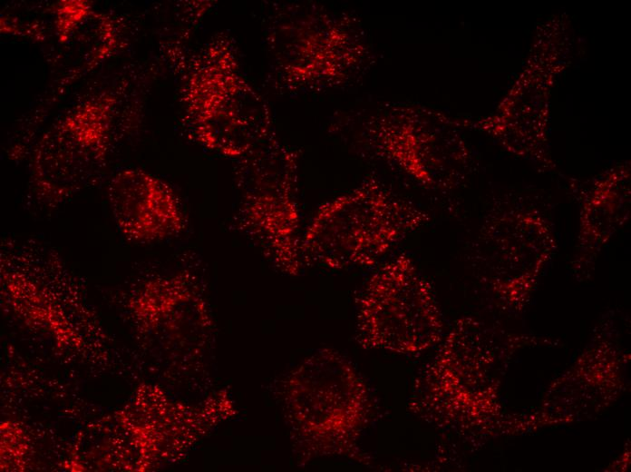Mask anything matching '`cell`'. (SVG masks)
I'll return each instance as SVG.
<instances>
[{
    "label": "cell",
    "mask_w": 631,
    "mask_h": 472,
    "mask_svg": "<svg viewBox=\"0 0 631 472\" xmlns=\"http://www.w3.org/2000/svg\"><path fill=\"white\" fill-rule=\"evenodd\" d=\"M282 399L299 462L331 457L365 462L359 440L370 393L345 356L325 348L305 358L285 378Z\"/></svg>",
    "instance_id": "6da1fadb"
},
{
    "label": "cell",
    "mask_w": 631,
    "mask_h": 472,
    "mask_svg": "<svg viewBox=\"0 0 631 472\" xmlns=\"http://www.w3.org/2000/svg\"><path fill=\"white\" fill-rule=\"evenodd\" d=\"M426 212L375 179L322 204L300 240L303 264L370 267L429 221Z\"/></svg>",
    "instance_id": "7a4b0ae2"
},
{
    "label": "cell",
    "mask_w": 631,
    "mask_h": 472,
    "mask_svg": "<svg viewBox=\"0 0 631 472\" xmlns=\"http://www.w3.org/2000/svg\"><path fill=\"white\" fill-rule=\"evenodd\" d=\"M183 101L194 140L221 156L241 159L274 135L270 108L244 76L226 34L211 40L194 62Z\"/></svg>",
    "instance_id": "3957f363"
},
{
    "label": "cell",
    "mask_w": 631,
    "mask_h": 472,
    "mask_svg": "<svg viewBox=\"0 0 631 472\" xmlns=\"http://www.w3.org/2000/svg\"><path fill=\"white\" fill-rule=\"evenodd\" d=\"M240 160L238 228L276 269L297 276L303 267L296 198L298 152L272 135Z\"/></svg>",
    "instance_id": "277c9868"
},
{
    "label": "cell",
    "mask_w": 631,
    "mask_h": 472,
    "mask_svg": "<svg viewBox=\"0 0 631 472\" xmlns=\"http://www.w3.org/2000/svg\"><path fill=\"white\" fill-rule=\"evenodd\" d=\"M356 308V339L365 349L414 355L436 342L442 332L431 287L405 253L368 279Z\"/></svg>",
    "instance_id": "5b68a950"
},
{
    "label": "cell",
    "mask_w": 631,
    "mask_h": 472,
    "mask_svg": "<svg viewBox=\"0 0 631 472\" xmlns=\"http://www.w3.org/2000/svg\"><path fill=\"white\" fill-rule=\"evenodd\" d=\"M267 44L275 75L289 90L340 84L365 56L350 22L318 9L282 13L269 28Z\"/></svg>",
    "instance_id": "8992f818"
},
{
    "label": "cell",
    "mask_w": 631,
    "mask_h": 472,
    "mask_svg": "<svg viewBox=\"0 0 631 472\" xmlns=\"http://www.w3.org/2000/svg\"><path fill=\"white\" fill-rule=\"evenodd\" d=\"M108 102L104 98L85 103L39 141L31 177L44 203H62L101 172L110 144Z\"/></svg>",
    "instance_id": "52a82bcc"
},
{
    "label": "cell",
    "mask_w": 631,
    "mask_h": 472,
    "mask_svg": "<svg viewBox=\"0 0 631 472\" xmlns=\"http://www.w3.org/2000/svg\"><path fill=\"white\" fill-rule=\"evenodd\" d=\"M430 115L416 106H392L365 123L364 135L380 159L420 185L441 188L466 156L461 143L434 131Z\"/></svg>",
    "instance_id": "ba28073f"
},
{
    "label": "cell",
    "mask_w": 631,
    "mask_h": 472,
    "mask_svg": "<svg viewBox=\"0 0 631 472\" xmlns=\"http://www.w3.org/2000/svg\"><path fill=\"white\" fill-rule=\"evenodd\" d=\"M129 308L138 329L167 347L202 349L211 337L209 304L188 273L146 281Z\"/></svg>",
    "instance_id": "9c48e42d"
},
{
    "label": "cell",
    "mask_w": 631,
    "mask_h": 472,
    "mask_svg": "<svg viewBox=\"0 0 631 472\" xmlns=\"http://www.w3.org/2000/svg\"><path fill=\"white\" fill-rule=\"evenodd\" d=\"M482 251L502 293L519 300L557 248L554 232L539 214L510 211L486 221Z\"/></svg>",
    "instance_id": "30bf717a"
},
{
    "label": "cell",
    "mask_w": 631,
    "mask_h": 472,
    "mask_svg": "<svg viewBox=\"0 0 631 472\" xmlns=\"http://www.w3.org/2000/svg\"><path fill=\"white\" fill-rule=\"evenodd\" d=\"M108 195L117 228L131 241H158L186 229L184 213L172 189L143 170L118 172L110 183Z\"/></svg>",
    "instance_id": "8fae6325"
},
{
    "label": "cell",
    "mask_w": 631,
    "mask_h": 472,
    "mask_svg": "<svg viewBox=\"0 0 631 472\" xmlns=\"http://www.w3.org/2000/svg\"><path fill=\"white\" fill-rule=\"evenodd\" d=\"M629 217V168L618 167L596 183L583 203L578 236V262L595 260Z\"/></svg>",
    "instance_id": "7c38bea8"
}]
</instances>
